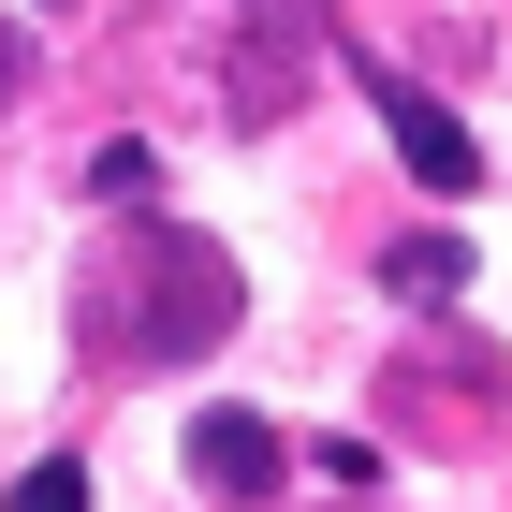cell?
Masks as SVG:
<instances>
[{
    "mask_svg": "<svg viewBox=\"0 0 512 512\" xmlns=\"http://www.w3.org/2000/svg\"><path fill=\"white\" fill-rule=\"evenodd\" d=\"M147 176H161L147 147H103V161H88V191H103V205H147Z\"/></svg>",
    "mask_w": 512,
    "mask_h": 512,
    "instance_id": "obj_6",
    "label": "cell"
},
{
    "mask_svg": "<svg viewBox=\"0 0 512 512\" xmlns=\"http://www.w3.org/2000/svg\"><path fill=\"white\" fill-rule=\"evenodd\" d=\"M235 308H249V278L220 264L205 235H132V249H103V264H88L74 337H88L103 366H191V352H220V337H235Z\"/></svg>",
    "mask_w": 512,
    "mask_h": 512,
    "instance_id": "obj_1",
    "label": "cell"
},
{
    "mask_svg": "<svg viewBox=\"0 0 512 512\" xmlns=\"http://www.w3.org/2000/svg\"><path fill=\"white\" fill-rule=\"evenodd\" d=\"M381 278L410 293V308H454V293H469V249H454V235H395V249H381Z\"/></svg>",
    "mask_w": 512,
    "mask_h": 512,
    "instance_id": "obj_4",
    "label": "cell"
},
{
    "mask_svg": "<svg viewBox=\"0 0 512 512\" xmlns=\"http://www.w3.org/2000/svg\"><path fill=\"white\" fill-rule=\"evenodd\" d=\"M0 512H88V454H44V469H15V498Z\"/></svg>",
    "mask_w": 512,
    "mask_h": 512,
    "instance_id": "obj_5",
    "label": "cell"
},
{
    "mask_svg": "<svg viewBox=\"0 0 512 512\" xmlns=\"http://www.w3.org/2000/svg\"><path fill=\"white\" fill-rule=\"evenodd\" d=\"M15 88H30V30L0 15V103H15Z\"/></svg>",
    "mask_w": 512,
    "mask_h": 512,
    "instance_id": "obj_7",
    "label": "cell"
},
{
    "mask_svg": "<svg viewBox=\"0 0 512 512\" xmlns=\"http://www.w3.org/2000/svg\"><path fill=\"white\" fill-rule=\"evenodd\" d=\"M278 469H293V454H278L264 410H191V483L205 498H278Z\"/></svg>",
    "mask_w": 512,
    "mask_h": 512,
    "instance_id": "obj_3",
    "label": "cell"
},
{
    "mask_svg": "<svg viewBox=\"0 0 512 512\" xmlns=\"http://www.w3.org/2000/svg\"><path fill=\"white\" fill-rule=\"evenodd\" d=\"M366 103H381L395 161H410L425 191H483V147H469V118H454V103H425V88H410V74H381V59H366Z\"/></svg>",
    "mask_w": 512,
    "mask_h": 512,
    "instance_id": "obj_2",
    "label": "cell"
}]
</instances>
